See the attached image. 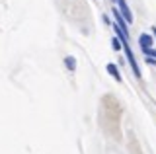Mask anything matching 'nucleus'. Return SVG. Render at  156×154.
<instances>
[{"label": "nucleus", "mask_w": 156, "mask_h": 154, "mask_svg": "<svg viewBox=\"0 0 156 154\" xmlns=\"http://www.w3.org/2000/svg\"><path fill=\"white\" fill-rule=\"evenodd\" d=\"M117 4H119V12H121V16L127 20V23H133V14H131L127 2H125V0H117Z\"/></svg>", "instance_id": "obj_1"}, {"label": "nucleus", "mask_w": 156, "mask_h": 154, "mask_svg": "<svg viewBox=\"0 0 156 154\" xmlns=\"http://www.w3.org/2000/svg\"><path fill=\"white\" fill-rule=\"evenodd\" d=\"M152 37L148 35V33H140V37H139V45H140V49H152Z\"/></svg>", "instance_id": "obj_2"}, {"label": "nucleus", "mask_w": 156, "mask_h": 154, "mask_svg": "<svg viewBox=\"0 0 156 154\" xmlns=\"http://www.w3.org/2000/svg\"><path fill=\"white\" fill-rule=\"evenodd\" d=\"M105 68H107V72H109V74L113 76V78L117 80V82H121V72H119V68H117V66L113 65V62H109V65H107Z\"/></svg>", "instance_id": "obj_3"}, {"label": "nucleus", "mask_w": 156, "mask_h": 154, "mask_svg": "<svg viewBox=\"0 0 156 154\" xmlns=\"http://www.w3.org/2000/svg\"><path fill=\"white\" fill-rule=\"evenodd\" d=\"M65 65H66V68L70 70V72L76 70V61H74V57H65Z\"/></svg>", "instance_id": "obj_4"}, {"label": "nucleus", "mask_w": 156, "mask_h": 154, "mask_svg": "<svg viewBox=\"0 0 156 154\" xmlns=\"http://www.w3.org/2000/svg\"><path fill=\"white\" fill-rule=\"evenodd\" d=\"M111 47H113V49H115V51H119V49H121V47H123V41H121V39H119V37H117V35H115V37H113V39H111Z\"/></svg>", "instance_id": "obj_5"}, {"label": "nucleus", "mask_w": 156, "mask_h": 154, "mask_svg": "<svg viewBox=\"0 0 156 154\" xmlns=\"http://www.w3.org/2000/svg\"><path fill=\"white\" fill-rule=\"evenodd\" d=\"M143 53L146 57H150V59H156V49H144Z\"/></svg>", "instance_id": "obj_6"}, {"label": "nucleus", "mask_w": 156, "mask_h": 154, "mask_svg": "<svg viewBox=\"0 0 156 154\" xmlns=\"http://www.w3.org/2000/svg\"><path fill=\"white\" fill-rule=\"evenodd\" d=\"M152 33H154V37H156V27L154 26H152Z\"/></svg>", "instance_id": "obj_7"}, {"label": "nucleus", "mask_w": 156, "mask_h": 154, "mask_svg": "<svg viewBox=\"0 0 156 154\" xmlns=\"http://www.w3.org/2000/svg\"><path fill=\"white\" fill-rule=\"evenodd\" d=\"M111 2H115V0H111Z\"/></svg>", "instance_id": "obj_8"}]
</instances>
